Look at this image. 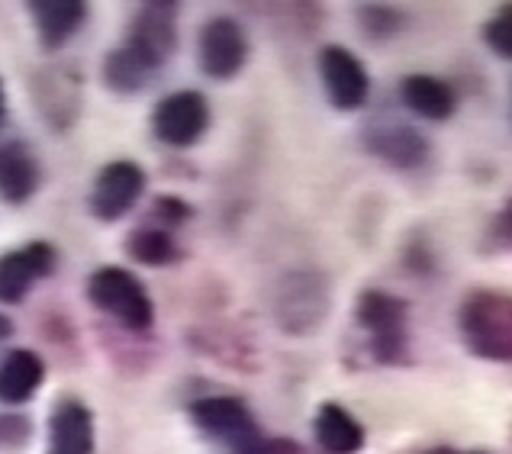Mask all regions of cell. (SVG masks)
<instances>
[{
	"label": "cell",
	"instance_id": "obj_1",
	"mask_svg": "<svg viewBox=\"0 0 512 454\" xmlns=\"http://www.w3.org/2000/svg\"><path fill=\"white\" fill-rule=\"evenodd\" d=\"M178 46V4L152 0L129 23V36L104 62V81L116 94H136L162 68Z\"/></svg>",
	"mask_w": 512,
	"mask_h": 454
},
{
	"label": "cell",
	"instance_id": "obj_2",
	"mask_svg": "<svg viewBox=\"0 0 512 454\" xmlns=\"http://www.w3.org/2000/svg\"><path fill=\"white\" fill-rule=\"evenodd\" d=\"M461 345L474 358L512 368V294L496 287L471 290L458 306Z\"/></svg>",
	"mask_w": 512,
	"mask_h": 454
},
{
	"label": "cell",
	"instance_id": "obj_3",
	"mask_svg": "<svg viewBox=\"0 0 512 454\" xmlns=\"http://www.w3.org/2000/svg\"><path fill=\"white\" fill-rule=\"evenodd\" d=\"M194 426L219 445H229L236 454H300L290 438H268L242 400L236 397H203L190 406Z\"/></svg>",
	"mask_w": 512,
	"mask_h": 454
},
{
	"label": "cell",
	"instance_id": "obj_4",
	"mask_svg": "<svg viewBox=\"0 0 512 454\" xmlns=\"http://www.w3.org/2000/svg\"><path fill=\"white\" fill-rule=\"evenodd\" d=\"M355 322L368 335V355L380 368H403L409 351V303L387 290H361L355 300Z\"/></svg>",
	"mask_w": 512,
	"mask_h": 454
},
{
	"label": "cell",
	"instance_id": "obj_5",
	"mask_svg": "<svg viewBox=\"0 0 512 454\" xmlns=\"http://www.w3.org/2000/svg\"><path fill=\"white\" fill-rule=\"evenodd\" d=\"M87 300L97 306L100 313H107L116 326L129 332H145L155 322V303L149 290L133 271L126 268H97L87 277Z\"/></svg>",
	"mask_w": 512,
	"mask_h": 454
},
{
	"label": "cell",
	"instance_id": "obj_6",
	"mask_svg": "<svg viewBox=\"0 0 512 454\" xmlns=\"http://www.w3.org/2000/svg\"><path fill=\"white\" fill-rule=\"evenodd\" d=\"M332 310L329 281L316 271H297L281 281L274 297V313L281 329L290 335H310L326 322Z\"/></svg>",
	"mask_w": 512,
	"mask_h": 454
},
{
	"label": "cell",
	"instance_id": "obj_7",
	"mask_svg": "<svg viewBox=\"0 0 512 454\" xmlns=\"http://www.w3.org/2000/svg\"><path fill=\"white\" fill-rule=\"evenodd\" d=\"M316 68H319V81H323L326 100L339 113H355L368 104L371 75L351 49L323 46L316 58Z\"/></svg>",
	"mask_w": 512,
	"mask_h": 454
},
{
	"label": "cell",
	"instance_id": "obj_8",
	"mask_svg": "<svg viewBox=\"0 0 512 454\" xmlns=\"http://www.w3.org/2000/svg\"><path fill=\"white\" fill-rule=\"evenodd\" d=\"M210 126V104L200 91H174L152 110V133L171 149H190Z\"/></svg>",
	"mask_w": 512,
	"mask_h": 454
},
{
	"label": "cell",
	"instance_id": "obj_9",
	"mask_svg": "<svg viewBox=\"0 0 512 454\" xmlns=\"http://www.w3.org/2000/svg\"><path fill=\"white\" fill-rule=\"evenodd\" d=\"M142 190H145V171L136 165V161H129V158L110 161V165L100 168V174L94 178L87 207H91V213L97 219H104V223H116V219H123L136 207Z\"/></svg>",
	"mask_w": 512,
	"mask_h": 454
},
{
	"label": "cell",
	"instance_id": "obj_10",
	"mask_svg": "<svg viewBox=\"0 0 512 454\" xmlns=\"http://www.w3.org/2000/svg\"><path fill=\"white\" fill-rule=\"evenodd\" d=\"M248 39L245 29L232 17H216L200 29L197 39V62L203 75L213 81H229L245 68Z\"/></svg>",
	"mask_w": 512,
	"mask_h": 454
},
{
	"label": "cell",
	"instance_id": "obj_11",
	"mask_svg": "<svg viewBox=\"0 0 512 454\" xmlns=\"http://www.w3.org/2000/svg\"><path fill=\"white\" fill-rule=\"evenodd\" d=\"M364 149L377 161L397 168V171H416L429 161L432 142L416 126H406L397 120H380L364 129Z\"/></svg>",
	"mask_w": 512,
	"mask_h": 454
},
{
	"label": "cell",
	"instance_id": "obj_12",
	"mask_svg": "<svg viewBox=\"0 0 512 454\" xmlns=\"http://www.w3.org/2000/svg\"><path fill=\"white\" fill-rule=\"evenodd\" d=\"M55 271V248L49 242H29L23 248L0 255V303H23L29 287L39 277H49Z\"/></svg>",
	"mask_w": 512,
	"mask_h": 454
},
{
	"label": "cell",
	"instance_id": "obj_13",
	"mask_svg": "<svg viewBox=\"0 0 512 454\" xmlns=\"http://www.w3.org/2000/svg\"><path fill=\"white\" fill-rule=\"evenodd\" d=\"M94 416L81 400L62 397L49 416V454H94Z\"/></svg>",
	"mask_w": 512,
	"mask_h": 454
},
{
	"label": "cell",
	"instance_id": "obj_14",
	"mask_svg": "<svg viewBox=\"0 0 512 454\" xmlns=\"http://www.w3.org/2000/svg\"><path fill=\"white\" fill-rule=\"evenodd\" d=\"M29 17L36 23L39 46L46 52L62 49L65 42L78 36L81 23L87 20L84 0H29Z\"/></svg>",
	"mask_w": 512,
	"mask_h": 454
},
{
	"label": "cell",
	"instance_id": "obj_15",
	"mask_svg": "<svg viewBox=\"0 0 512 454\" xmlns=\"http://www.w3.org/2000/svg\"><path fill=\"white\" fill-rule=\"evenodd\" d=\"M400 100L409 113H416L429 123H445L458 110L455 87L435 75H406L400 81Z\"/></svg>",
	"mask_w": 512,
	"mask_h": 454
},
{
	"label": "cell",
	"instance_id": "obj_16",
	"mask_svg": "<svg viewBox=\"0 0 512 454\" xmlns=\"http://www.w3.org/2000/svg\"><path fill=\"white\" fill-rule=\"evenodd\" d=\"M46 380V361L29 348H13L0 358V403L23 406Z\"/></svg>",
	"mask_w": 512,
	"mask_h": 454
},
{
	"label": "cell",
	"instance_id": "obj_17",
	"mask_svg": "<svg viewBox=\"0 0 512 454\" xmlns=\"http://www.w3.org/2000/svg\"><path fill=\"white\" fill-rule=\"evenodd\" d=\"M313 438L323 454H358L364 451V426L342 403H323L313 419Z\"/></svg>",
	"mask_w": 512,
	"mask_h": 454
},
{
	"label": "cell",
	"instance_id": "obj_18",
	"mask_svg": "<svg viewBox=\"0 0 512 454\" xmlns=\"http://www.w3.org/2000/svg\"><path fill=\"white\" fill-rule=\"evenodd\" d=\"M42 171L23 142H0V200L20 207L39 190Z\"/></svg>",
	"mask_w": 512,
	"mask_h": 454
},
{
	"label": "cell",
	"instance_id": "obj_19",
	"mask_svg": "<svg viewBox=\"0 0 512 454\" xmlns=\"http://www.w3.org/2000/svg\"><path fill=\"white\" fill-rule=\"evenodd\" d=\"M126 252L133 255L139 265H152V268H165L178 258V245H174L168 229H136L133 236L126 239Z\"/></svg>",
	"mask_w": 512,
	"mask_h": 454
},
{
	"label": "cell",
	"instance_id": "obj_20",
	"mask_svg": "<svg viewBox=\"0 0 512 454\" xmlns=\"http://www.w3.org/2000/svg\"><path fill=\"white\" fill-rule=\"evenodd\" d=\"M358 23L364 29V36L368 39H377V42H384V39H393L403 29L406 17L397 10V7H384V4H364L358 10Z\"/></svg>",
	"mask_w": 512,
	"mask_h": 454
},
{
	"label": "cell",
	"instance_id": "obj_21",
	"mask_svg": "<svg viewBox=\"0 0 512 454\" xmlns=\"http://www.w3.org/2000/svg\"><path fill=\"white\" fill-rule=\"evenodd\" d=\"M480 36H484V46L496 58L512 62V4H500V10H496L484 23V29H480Z\"/></svg>",
	"mask_w": 512,
	"mask_h": 454
},
{
	"label": "cell",
	"instance_id": "obj_22",
	"mask_svg": "<svg viewBox=\"0 0 512 454\" xmlns=\"http://www.w3.org/2000/svg\"><path fill=\"white\" fill-rule=\"evenodd\" d=\"M484 252H512V200L490 219L484 232Z\"/></svg>",
	"mask_w": 512,
	"mask_h": 454
},
{
	"label": "cell",
	"instance_id": "obj_23",
	"mask_svg": "<svg viewBox=\"0 0 512 454\" xmlns=\"http://www.w3.org/2000/svg\"><path fill=\"white\" fill-rule=\"evenodd\" d=\"M155 213H158L162 223L178 226V223H184V219L190 216V207H187L184 200H178V197H158L155 200Z\"/></svg>",
	"mask_w": 512,
	"mask_h": 454
},
{
	"label": "cell",
	"instance_id": "obj_24",
	"mask_svg": "<svg viewBox=\"0 0 512 454\" xmlns=\"http://www.w3.org/2000/svg\"><path fill=\"white\" fill-rule=\"evenodd\" d=\"M10 335H13V322L4 313H0V342H7Z\"/></svg>",
	"mask_w": 512,
	"mask_h": 454
},
{
	"label": "cell",
	"instance_id": "obj_25",
	"mask_svg": "<svg viewBox=\"0 0 512 454\" xmlns=\"http://www.w3.org/2000/svg\"><path fill=\"white\" fill-rule=\"evenodd\" d=\"M7 120V94H4V81H0V126Z\"/></svg>",
	"mask_w": 512,
	"mask_h": 454
},
{
	"label": "cell",
	"instance_id": "obj_26",
	"mask_svg": "<svg viewBox=\"0 0 512 454\" xmlns=\"http://www.w3.org/2000/svg\"><path fill=\"white\" fill-rule=\"evenodd\" d=\"M419 454H458V451L448 448V445H435V448H426V451H419Z\"/></svg>",
	"mask_w": 512,
	"mask_h": 454
},
{
	"label": "cell",
	"instance_id": "obj_27",
	"mask_svg": "<svg viewBox=\"0 0 512 454\" xmlns=\"http://www.w3.org/2000/svg\"><path fill=\"white\" fill-rule=\"evenodd\" d=\"M467 454H484V451H467Z\"/></svg>",
	"mask_w": 512,
	"mask_h": 454
}]
</instances>
